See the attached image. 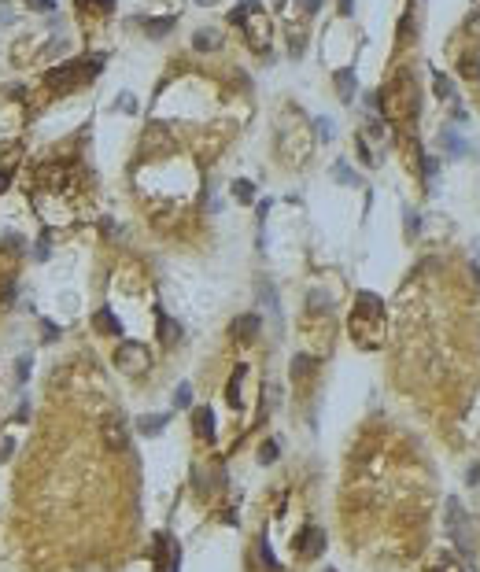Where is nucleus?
<instances>
[{
    "mask_svg": "<svg viewBox=\"0 0 480 572\" xmlns=\"http://www.w3.org/2000/svg\"><path fill=\"white\" fill-rule=\"evenodd\" d=\"M299 8H303V15H314L321 8V0H299Z\"/></svg>",
    "mask_w": 480,
    "mask_h": 572,
    "instance_id": "obj_31",
    "label": "nucleus"
},
{
    "mask_svg": "<svg viewBox=\"0 0 480 572\" xmlns=\"http://www.w3.org/2000/svg\"><path fill=\"white\" fill-rule=\"evenodd\" d=\"M192 49H196V52H211V49H218V34H214V30H200V34L192 37Z\"/></svg>",
    "mask_w": 480,
    "mask_h": 572,
    "instance_id": "obj_19",
    "label": "nucleus"
},
{
    "mask_svg": "<svg viewBox=\"0 0 480 572\" xmlns=\"http://www.w3.org/2000/svg\"><path fill=\"white\" fill-rule=\"evenodd\" d=\"M100 436H104V443L111 447V451H126L129 447V428H126V421L119 413H111L104 421V428H100Z\"/></svg>",
    "mask_w": 480,
    "mask_h": 572,
    "instance_id": "obj_7",
    "label": "nucleus"
},
{
    "mask_svg": "<svg viewBox=\"0 0 480 572\" xmlns=\"http://www.w3.org/2000/svg\"><path fill=\"white\" fill-rule=\"evenodd\" d=\"M432 572H462V565H458L454 558H440V561H436V568Z\"/></svg>",
    "mask_w": 480,
    "mask_h": 572,
    "instance_id": "obj_27",
    "label": "nucleus"
},
{
    "mask_svg": "<svg viewBox=\"0 0 480 572\" xmlns=\"http://www.w3.org/2000/svg\"><path fill=\"white\" fill-rule=\"evenodd\" d=\"M351 336L366 351L384 343V303L374 292H359L355 311H351Z\"/></svg>",
    "mask_w": 480,
    "mask_h": 572,
    "instance_id": "obj_1",
    "label": "nucleus"
},
{
    "mask_svg": "<svg viewBox=\"0 0 480 572\" xmlns=\"http://www.w3.org/2000/svg\"><path fill=\"white\" fill-rule=\"evenodd\" d=\"M274 4H277V8H285V4H289V0H274Z\"/></svg>",
    "mask_w": 480,
    "mask_h": 572,
    "instance_id": "obj_38",
    "label": "nucleus"
},
{
    "mask_svg": "<svg viewBox=\"0 0 480 572\" xmlns=\"http://www.w3.org/2000/svg\"><path fill=\"white\" fill-rule=\"evenodd\" d=\"M244 34H248V45H251L255 52H266V49H270V34H274V26H270V19H266L263 11H251L248 23H244Z\"/></svg>",
    "mask_w": 480,
    "mask_h": 572,
    "instance_id": "obj_6",
    "label": "nucleus"
},
{
    "mask_svg": "<svg viewBox=\"0 0 480 572\" xmlns=\"http://www.w3.org/2000/svg\"><path fill=\"white\" fill-rule=\"evenodd\" d=\"M170 425V413H144L141 421H137V432L141 436H156V432H163Z\"/></svg>",
    "mask_w": 480,
    "mask_h": 572,
    "instance_id": "obj_12",
    "label": "nucleus"
},
{
    "mask_svg": "<svg viewBox=\"0 0 480 572\" xmlns=\"http://www.w3.org/2000/svg\"><path fill=\"white\" fill-rule=\"evenodd\" d=\"M244 377H248V369H244V366H236V369H233V377H229L226 399H229V406H233V410H240V384H244Z\"/></svg>",
    "mask_w": 480,
    "mask_h": 572,
    "instance_id": "obj_16",
    "label": "nucleus"
},
{
    "mask_svg": "<svg viewBox=\"0 0 480 572\" xmlns=\"http://www.w3.org/2000/svg\"><path fill=\"white\" fill-rule=\"evenodd\" d=\"M318 137H321V141L333 137V122H329V119H318Z\"/></svg>",
    "mask_w": 480,
    "mask_h": 572,
    "instance_id": "obj_29",
    "label": "nucleus"
},
{
    "mask_svg": "<svg viewBox=\"0 0 480 572\" xmlns=\"http://www.w3.org/2000/svg\"><path fill=\"white\" fill-rule=\"evenodd\" d=\"M469 277H473V288H476V296H480V270H476V262H469Z\"/></svg>",
    "mask_w": 480,
    "mask_h": 572,
    "instance_id": "obj_34",
    "label": "nucleus"
},
{
    "mask_svg": "<svg viewBox=\"0 0 480 572\" xmlns=\"http://www.w3.org/2000/svg\"><path fill=\"white\" fill-rule=\"evenodd\" d=\"M151 561H156V572H178L181 565V546L174 536H156V543H151Z\"/></svg>",
    "mask_w": 480,
    "mask_h": 572,
    "instance_id": "obj_5",
    "label": "nucleus"
},
{
    "mask_svg": "<svg viewBox=\"0 0 480 572\" xmlns=\"http://www.w3.org/2000/svg\"><path fill=\"white\" fill-rule=\"evenodd\" d=\"M189 403H192V388L181 384L178 391H174V406H189Z\"/></svg>",
    "mask_w": 480,
    "mask_h": 572,
    "instance_id": "obj_26",
    "label": "nucleus"
},
{
    "mask_svg": "<svg viewBox=\"0 0 480 572\" xmlns=\"http://www.w3.org/2000/svg\"><path fill=\"white\" fill-rule=\"evenodd\" d=\"M49 251H52L49 240H37V259H49Z\"/></svg>",
    "mask_w": 480,
    "mask_h": 572,
    "instance_id": "obj_36",
    "label": "nucleus"
},
{
    "mask_svg": "<svg viewBox=\"0 0 480 572\" xmlns=\"http://www.w3.org/2000/svg\"><path fill=\"white\" fill-rule=\"evenodd\" d=\"M26 4H30L34 11H52V8H56L52 0H26Z\"/></svg>",
    "mask_w": 480,
    "mask_h": 572,
    "instance_id": "obj_32",
    "label": "nucleus"
},
{
    "mask_svg": "<svg viewBox=\"0 0 480 572\" xmlns=\"http://www.w3.org/2000/svg\"><path fill=\"white\" fill-rule=\"evenodd\" d=\"M93 325H96V333H104V336H119V333H122V325H119V318H115L111 311H107V306H104V311H96Z\"/></svg>",
    "mask_w": 480,
    "mask_h": 572,
    "instance_id": "obj_13",
    "label": "nucleus"
},
{
    "mask_svg": "<svg viewBox=\"0 0 480 572\" xmlns=\"http://www.w3.org/2000/svg\"><path fill=\"white\" fill-rule=\"evenodd\" d=\"M381 115L388 119H399V122H414L418 115V89H414L410 74H396L388 89H381Z\"/></svg>",
    "mask_w": 480,
    "mask_h": 572,
    "instance_id": "obj_2",
    "label": "nucleus"
},
{
    "mask_svg": "<svg viewBox=\"0 0 480 572\" xmlns=\"http://www.w3.org/2000/svg\"><path fill=\"white\" fill-rule=\"evenodd\" d=\"M144 30H148L151 37H163V34L174 30V19H144Z\"/></svg>",
    "mask_w": 480,
    "mask_h": 572,
    "instance_id": "obj_21",
    "label": "nucleus"
},
{
    "mask_svg": "<svg viewBox=\"0 0 480 572\" xmlns=\"http://www.w3.org/2000/svg\"><path fill=\"white\" fill-rule=\"evenodd\" d=\"M329 572H333V568H329Z\"/></svg>",
    "mask_w": 480,
    "mask_h": 572,
    "instance_id": "obj_39",
    "label": "nucleus"
},
{
    "mask_svg": "<svg viewBox=\"0 0 480 572\" xmlns=\"http://www.w3.org/2000/svg\"><path fill=\"white\" fill-rule=\"evenodd\" d=\"M476 480H480V466H476V469L469 473V483H476Z\"/></svg>",
    "mask_w": 480,
    "mask_h": 572,
    "instance_id": "obj_37",
    "label": "nucleus"
},
{
    "mask_svg": "<svg viewBox=\"0 0 480 572\" xmlns=\"http://www.w3.org/2000/svg\"><path fill=\"white\" fill-rule=\"evenodd\" d=\"M11 185V170H4V166H0V192H4Z\"/></svg>",
    "mask_w": 480,
    "mask_h": 572,
    "instance_id": "obj_35",
    "label": "nucleus"
},
{
    "mask_svg": "<svg viewBox=\"0 0 480 572\" xmlns=\"http://www.w3.org/2000/svg\"><path fill=\"white\" fill-rule=\"evenodd\" d=\"M333 81H336V96H340V100H351V96H355V71H351V67L336 71Z\"/></svg>",
    "mask_w": 480,
    "mask_h": 572,
    "instance_id": "obj_14",
    "label": "nucleus"
},
{
    "mask_svg": "<svg viewBox=\"0 0 480 572\" xmlns=\"http://www.w3.org/2000/svg\"><path fill=\"white\" fill-rule=\"evenodd\" d=\"M115 366L126 373V377H144L151 369V351L144 343H122L115 351Z\"/></svg>",
    "mask_w": 480,
    "mask_h": 572,
    "instance_id": "obj_4",
    "label": "nucleus"
},
{
    "mask_svg": "<svg viewBox=\"0 0 480 572\" xmlns=\"http://www.w3.org/2000/svg\"><path fill=\"white\" fill-rule=\"evenodd\" d=\"M233 196L240 204H251V196H255V185L251 181H233Z\"/></svg>",
    "mask_w": 480,
    "mask_h": 572,
    "instance_id": "obj_22",
    "label": "nucleus"
},
{
    "mask_svg": "<svg viewBox=\"0 0 480 572\" xmlns=\"http://www.w3.org/2000/svg\"><path fill=\"white\" fill-rule=\"evenodd\" d=\"M296 550H299L303 558H318L321 550H325V532H321L318 524L303 528V532H299V539H296Z\"/></svg>",
    "mask_w": 480,
    "mask_h": 572,
    "instance_id": "obj_8",
    "label": "nucleus"
},
{
    "mask_svg": "<svg viewBox=\"0 0 480 572\" xmlns=\"http://www.w3.org/2000/svg\"><path fill=\"white\" fill-rule=\"evenodd\" d=\"M119 107H122V111H137V100L129 96V93H122V96H119Z\"/></svg>",
    "mask_w": 480,
    "mask_h": 572,
    "instance_id": "obj_30",
    "label": "nucleus"
},
{
    "mask_svg": "<svg viewBox=\"0 0 480 572\" xmlns=\"http://www.w3.org/2000/svg\"><path fill=\"white\" fill-rule=\"evenodd\" d=\"M192 425H196V436H200V439H214V413H211L207 406H200V410H196Z\"/></svg>",
    "mask_w": 480,
    "mask_h": 572,
    "instance_id": "obj_15",
    "label": "nucleus"
},
{
    "mask_svg": "<svg viewBox=\"0 0 480 572\" xmlns=\"http://www.w3.org/2000/svg\"><path fill=\"white\" fill-rule=\"evenodd\" d=\"M307 311H329V296H325L321 288L307 296Z\"/></svg>",
    "mask_w": 480,
    "mask_h": 572,
    "instance_id": "obj_23",
    "label": "nucleus"
},
{
    "mask_svg": "<svg viewBox=\"0 0 480 572\" xmlns=\"http://www.w3.org/2000/svg\"><path fill=\"white\" fill-rule=\"evenodd\" d=\"M303 45H307V30H303L299 23H292V26H289V56L299 59V56H303Z\"/></svg>",
    "mask_w": 480,
    "mask_h": 572,
    "instance_id": "obj_17",
    "label": "nucleus"
},
{
    "mask_svg": "<svg viewBox=\"0 0 480 572\" xmlns=\"http://www.w3.org/2000/svg\"><path fill=\"white\" fill-rule=\"evenodd\" d=\"M100 71H104V56H89V59H74V63H63V67L49 71L45 81L56 85V89H63V85H85V81H93Z\"/></svg>",
    "mask_w": 480,
    "mask_h": 572,
    "instance_id": "obj_3",
    "label": "nucleus"
},
{
    "mask_svg": "<svg viewBox=\"0 0 480 572\" xmlns=\"http://www.w3.org/2000/svg\"><path fill=\"white\" fill-rule=\"evenodd\" d=\"M156 318H159V321H156V333H159V343H163V347H174V343L181 340V325L174 321L170 314H163V311H159Z\"/></svg>",
    "mask_w": 480,
    "mask_h": 572,
    "instance_id": "obj_10",
    "label": "nucleus"
},
{
    "mask_svg": "<svg viewBox=\"0 0 480 572\" xmlns=\"http://www.w3.org/2000/svg\"><path fill=\"white\" fill-rule=\"evenodd\" d=\"M333 170H336V181H344V185H359V178L351 174V166H347V163H336Z\"/></svg>",
    "mask_w": 480,
    "mask_h": 572,
    "instance_id": "obj_24",
    "label": "nucleus"
},
{
    "mask_svg": "<svg viewBox=\"0 0 480 572\" xmlns=\"http://www.w3.org/2000/svg\"><path fill=\"white\" fill-rule=\"evenodd\" d=\"M19 381H30V358H19Z\"/></svg>",
    "mask_w": 480,
    "mask_h": 572,
    "instance_id": "obj_33",
    "label": "nucleus"
},
{
    "mask_svg": "<svg viewBox=\"0 0 480 572\" xmlns=\"http://www.w3.org/2000/svg\"><path fill=\"white\" fill-rule=\"evenodd\" d=\"M311 373H314V358H307V355H296V358H292V377H296V381H307Z\"/></svg>",
    "mask_w": 480,
    "mask_h": 572,
    "instance_id": "obj_20",
    "label": "nucleus"
},
{
    "mask_svg": "<svg viewBox=\"0 0 480 572\" xmlns=\"http://www.w3.org/2000/svg\"><path fill=\"white\" fill-rule=\"evenodd\" d=\"M432 89H436V96H440V100H451V96H454L451 78H447V74H440V71H432Z\"/></svg>",
    "mask_w": 480,
    "mask_h": 572,
    "instance_id": "obj_18",
    "label": "nucleus"
},
{
    "mask_svg": "<svg viewBox=\"0 0 480 572\" xmlns=\"http://www.w3.org/2000/svg\"><path fill=\"white\" fill-rule=\"evenodd\" d=\"M454 71L462 74L466 81H480V52H462L454 63Z\"/></svg>",
    "mask_w": 480,
    "mask_h": 572,
    "instance_id": "obj_11",
    "label": "nucleus"
},
{
    "mask_svg": "<svg viewBox=\"0 0 480 572\" xmlns=\"http://www.w3.org/2000/svg\"><path fill=\"white\" fill-rule=\"evenodd\" d=\"M274 458H277V443L270 439V443H263V447H259V461H263V466H270Z\"/></svg>",
    "mask_w": 480,
    "mask_h": 572,
    "instance_id": "obj_25",
    "label": "nucleus"
},
{
    "mask_svg": "<svg viewBox=\"0 0 480 572\" xmlns=\"http://www.w3.org/2000/svg\"><path fill=\"white\" fill-rule=\"evenodd\" d=\"M466 34H469V37H480V11H473V15L466 19Z\"/></svg>",
    "mask_w": 480,
    "mask_h": 572,
    "instance_id": "obj_28",
    "label": "nucleus"
},
{
    "mask_svg": "<svg viewBox=\"0 0 480 572\" xmlns=\"http://www.w3.org/2000/svg\"><path fill=\"white\" fill-rule=\"evenodd\" d=\"M259 314H240L236 321H233V328H229V336L236 340V343H251L255 336H259Z\"/></svg>",
    "mask_w": 480,
    "mask_h": 572,
    "instance_id": "obj_9",
    "label": "nucleus"
}]
</instances>
